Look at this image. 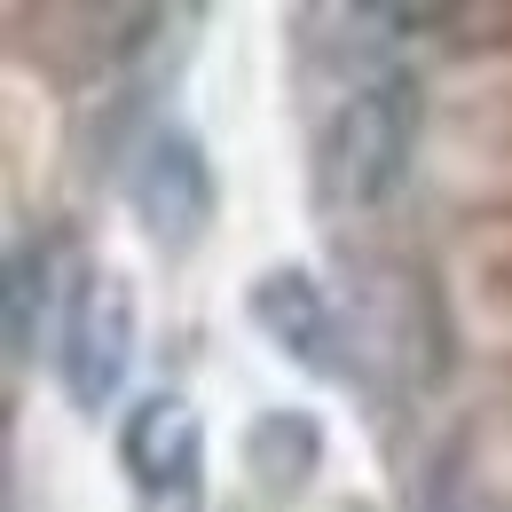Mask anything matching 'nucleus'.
<instances>
[{"label":"nucleus","instance_id":"5","mask_svg":"<svg viewBox=\"0 0 512 512\" xmlns=\"http://www.w3.org/2000/svg\"><path fill=\"white\" fill-rule=\"evenodd\" d=\"M245 308H253L260 339L276 355H292L316 379H339V316H331V300H323V284L308 268H260Z\"/></svg>","mask_w":512,"mask_h":512},{"label":"nucleus","instance_id":"2","mask_svg":"<svg viewBox=\"0 0 512 512\" xmlns=\"http://www.w3.org/2000/svg\"><path fill=\"white\" fill-rule=\"evenodd\" d=\"M134 363V300L111 268H79V284L64 292V331H56V379L64 402L103 418V402L127 386Z\"/></svg>","mask_w":512,"mask_h":512},{"label":"nucleus","instance_id":"6","mask_svg":"<svg viewBox=\"0 0 512 512\" xmlns=\"http://www.w3.org/2000/svg\"><path fill=\"white\" fill-rule=\"evenodd\" d=\"M245 465L284 497V489H300V481L323 465V426L308 410H260L253 434H245Z\"/></svg>","mask_w":512,"mask_h":512},{"label":"nucleus","instance_id":"7","mask_svg":"<svg viewBox=\"0 0 512 512\" xmlns=\"http://www.w3.org/2000/svg\"><path fill=\"white\" fill-rule=\"evenodd\" d=\"M48 284H56L48 237H16V245H8V363H32L40 316H48Z\"/></svg>","mask_w":512,"mask_h":512},{"label":"nucleus","instance_id":"1","mask_svg":"<svg viewBox=\"0 0 512 512\" xmlns=\"http://www.w3.org/2000/svg\"><path fill=\"white\" fill-rule=\"evenodd\" d=\"M410 158H418V79L386 64L331 103V119H323V190L339 205H386L410 182Z\"/></svg>","mask_w":512,"mask_h":512},{"label":"nucleus","instance_id":"3","mask_svg":"<svg viewBox=\"0 0 512 512\" xmlns=\"http://www.w3.org/2000/svg\"><path fill=\"white\" fill-rule=\"evenodd\" d=\"M119 465H127L142 512H197L205 505V426L182 394H142L119 426Z\"/></svg>","mask_w":512,"mask_h":512},{"label":"nucleus","instance_id":"4","mask_svg":"<svg viewBox=\"0 0 512 512\" xmlns=\"http://www.w3.org/2000/svg\"><path fill=\"white\" fill-rule=\"evenodd\" d=\"M127 205L166 253H190L213 229V158H205V142L190 127H150V142L134 150Z\"/></svg>","mask_w":512,"mask_h":512}]
</instances>
